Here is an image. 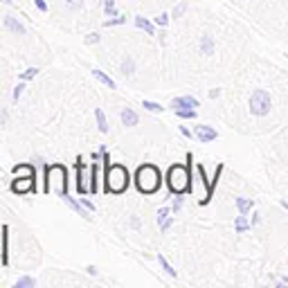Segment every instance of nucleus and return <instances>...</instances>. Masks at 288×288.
<instances>
[{
	"mask_svg": "<svg viewBox=\"0 0 288 288\" xmlns=\"http://www.w3.org/2000/svg\"><path fill=\"white\" fill-rule=\"evenodd\" d=\"M43 160H39V164ZM43 167V194H54L63 198L68 194V167L61 162L56 164H41Z\"/></svg>",
	"mask_w": 288,
	"mask_h": 288,
	"instance_id": "obj_1",
	"label": "nucleus"
},
{
	"mask_svg": "<svg viewBox=\"0 0 288 288\" xmlns=\"http://www.w3.org/2000/svg\"><path fill=\"white\" fill-rule=\"evenodd\" d=\"M131 185V174L124 164H106L104 167V191L106 194H124Z\"/></svg>",
	"mask_w": 288,
	"mask_h": 288,
	"instance_id": "obj_2",
	"label": "nucleus"
},
{
	"mask_svg": "<svg viewBox=\"0 0 288 288\" xmlns=\"http://www.w3.org/2000/svg\"><path fill=\"white\" fill-rule=\"evenodd\" d=\"M191 162L194 156H187V164H174L167 171V185L171 194H187L191 189Z\"/></svg>",
	"mask_w": 288,
	"mask_h": 288,
	"instance_id": "obj_3",
	"label": "nucleus"
},
{
	"mask_svg": "<svg viewBox=\"0 0 288 288\" xmlns=\"http://www.w3.org/2000/svg\"><path fill=\"white\" fill-rule=\"evenodd\" d=\"M160 185H162V176L158 171L156 164H142V167H138V171H135V187H138L140 194L151 196V194H156L160 189Z\"/></svg>",
	"mask_w": 288,
	"mask_h": 288,
	"instance_id": "obj_4",
	"label": "nucleus"
},
{
	"mask_svg": "<svg viewBox=\"0 0 288 288\" xmlns=\"http://www.w3.org/2000/svg\"><path fill=\"white\" fill-rule=\"evenodd\" d=\"M250 110H252V115H259V117L270 113V95L266 90H255V92H252Z\"/></svg>",
	"mask_w": 288,
	"mask_h": 288,
	"instance_id": "obj_5",
	"label": "nucleus"
},
{
	"mask_svg": "<svg viewBox=\"0 0 288 288\" xmlns=\"http://www.w3.org/2000/svg\"><path fill=\"white\" fill-rule=\"evenodd\" d=\"M9 189L14 194H34L39 189L36 187V176H14V180H11Z\"/></svg>",
	"mask_w": 288,
	"mask_h": 288,
	"instance_id": "obj_6",
	"label": "nucleus"
},
{
	"mask_svg": "<svg viewBox=\"0 0 288 288\" xmlns=\"http://www.w3.org/2000/svg\"><path fill=\"white\" fill-rule=\"evenodd\" d=\"M86 164H84V158H77V162H74V174H77V194L79 196H86V194H90V183L86 178Z\"/></svg>",
	"mask_w": 288,
	"mask_h": 288,
	"instance_id": "obj_7",
	"label": "nucleus"
},
{
	"mask_svg": "<svg viewBox=\"0 0 288 288\" xmlns=\"http://www.w3.org/2000/svg\"><path fill=\"white\" fill-rule=\"evenodd\" d=\"M194 138H196L198 142H214V140L219 138V133H216V128H212V126L198 124V126H194Z\"/></svg>",
	"mask_w": 288,
	"mask_h": 288,
	"instance_id": "obj_8",
	"label": "nucleus"
},
{
	"mask_svg": "<svg viewBox=\"0 0 288 288\" xmlns=\"http://www.w3.org/2000/svg\"><path fill=\"white\" fill-rule=\"evenodd\" d=\"M0 239H3V248H0V263L9 266V225L5 223L0 227Z\"/></svg>",
	"mask_w": 288,
	"mask_h": 288,
	"instance_id": "obj_9",
	"label": "nucleus"
},
{
	"mask_svg": "<svg viewBox=\"0 0 288 288\" xmlns=\"http://www.w3.org/2000/svg\"><path fill=\"white\" fill-rule=\"evenodd\" d=\"M196 176H198V187H203L201 205H207L209 198H212V187H209V180H205V169H203V164H198V167H196Z\"/></svg>",
	"mask_w": 288,
	"mask_h": 288,
	"instance_id": "obj_10",
	"label": "nucleus"
},
{
	"mask_svg": "<svg viewBox=\"0 0 288 288\" xmlns=\"http://www.w3.org/2000/svg\"><path fill=\"white\" fill-rule=\"evenodd\" d=\"M63 201H66V205H68V207L72 209V212H77V214L81 216V219H90V214H92V212L88 209V207H84V203H81V201H77V198H72L70 194H66V196H63Z\"/></svg>",
	"mask_w": 288,
	"mask_h": 288,
	"instance_id": "obj_11",
	"label": "nucleus"
},
{
	"mask_svg": "<svg viewBox=\"0 0 288 288\" xmlns=\"http://www.w3.org/2000/svg\"><path fill=\"white\" fill-rule=\"evenodd\" d=\"M88 178H90V196H95L99 191V162L95 160L88 169Z\"/></svg>",
	"mask_w": 288,
	"mask_h": 288,
	"instance_id": "obj_12",
	"label": "nucleus"
},
{
	"mask_svg": "<svg viewBox=\"0 0 288 288\" xmlns=\"http://www.w3.org/2000/svg\"><path fill=\"white\" fill-rule=\"evenodd\" d=\"M171 207H162V209H158V225H160V230L162 232H167L169 230V227H171V216H169V214H171Z\"/></svg>",
	"mask_w": 288,
	"mask_h": 288,
	"instance_id": "obj_13",
	"label": "nucleus"
},
{
	"mask_svg": "<svg viewBox=\"0 0 288 288\" xmlns=\"http://www.w3.org/2000/svg\"><path fill=\"white\" fill-rule=\"evenodd\" d=\"M171 108H198V99H194V97H176L171 102Z\"/></svg>",
	"mask_w": 288,
	"mask_h": 288,
	"instance_id": "obj_14",
	"label": "nucleus"
},
{
	"mask_svg": "<svg viewBox=\"0 0 288 288\" xmlns=\"http://www.w3.org/2000/svg\"><path fill=\"white\" fill-rule=\"evenodd\" d=\"M11 174L14 176H36V164H32V162L16 164V167L11 169Z\"/></svg>",
	"mask_w": 288,
	"mask_h": 288,
	"instance_id": "obj_15",
	"label": "nucleus"
},
{
	"mask_svg": "<svg viewBox=\"0 0 288 288\" xmlns=\"http://www.w3.org/2000/svg\"><path fill=\"white\" fill-rule=\"evenodd\" d=\"M92 77H95V79L99 81V84H104L106 88H108V90H115V88H117V86H115V81L110 79L106 72H102V70H97V68L92 70Z\"/></svg>",
	"mask_w": 288,
	"mask_h": 288,
	"instance_id": "obj_16",
	"label": "nucleus"
},
{
	"mask_svg": "<svg viewBox=\"0 0 288 288\" xmlns=\"http://www.w3.org/2000/svg\"><path fill=\"white\" fill-rule=\"evenodd\" d=\"M122 122H124V126H138L140 117H138V113H135L133 108H124L122 110Z\"/></svg>",
	"mask_w": 288,
	"mask_h": 288,
	"instance_id": "obj_17",
	"label": "nucleus"
},
{
	"mask_svg": "<svg viewBox=\"0 0 288 288\" xmlns=\"http://www.w3.org/2000/svg\"><path fill=\"white\" fill-rule=\"evenodd\" d=\"M5 27H7L9 32H14V34H21V36L25 34V27H23L21 23L14 18V16H5Z\"/></svg>",
	"mask_w": 288,
	"mask_h": 288,
	"instance_id": "obj_18",
	"label": "nucleus"
},
{
	"mask_svg": "<svg viewBox=\"0 0 288 288\" xmlns=\"http://www.w3.org/2000/svg\"><path fill=\"white\" fill-rule=\"evenodd\" d=\"M135 25H138L140 29H144L149 36H153V34H156V23H149L144 16H135Z\"/></svg>",
	"mask_w": 288,
	"mask_h": 288,
	"instance_id": "obj_19",
	"label": "nucleus"
},
{
	"mask_svg": "<svg viewBox=\"0 0 288 288\" xmlns=\"http://www.w3.org/2000/svg\"><path fill=\"white\" fill-rule=\"evenodd\" d=\"M198 48H201L203 54H214L216 43H214V39H212V36H203V39H201V43H198Z\"/></svg>",
	"mask_w": 288,
	"mask_h": 288,
	"instance_id": "obj_20",
	"label": "nucleus"
},
{
	"mask_svg": "<svg viewBox=\"0 0 288 288\" xmlns=\"http://www.w3.org/2000/svg\"><path fill=\"white\" fill-rule=\"evenodd\" d=\"M237 207L241 214H248V212L255 207V203H252V198H237Z\"/></svg>",
	"mask_w": 288,
	"mask_h": 288,
	"instance_id": "obj_21",
	"label": "nucleus"
},
{
	"mask_svg": "<svg viewBox=\"0 0 288 288\" xmlns=\"http://www.w3.org/2000/svg\"><path fill=\"white\" fill-rule=\"evenodd\" d=\"M95 117H97V126H99V131H102V133H108V122H106V115H104V110H102V108H97V110H95Z\"/></svg>",
	"mask_w": 288,
	"mask_h": 288,
	"instance_id": "obj_22",
	"label": "nucleus"
},
{
	"mask_svg": "<svg viewBox=\"0 0 288 288\" xmlns=\"http://www.w3.org/2000/svg\"><path fill=\"white\" fill-rule=\"evenodd\" d=\"M234 230H237L239 234H243V232H248V230H250L248 221H245V214H241V216H237V221H234Z\"/></svg>",
	"mask_w": 288,
	"mask_h": 288,
	"instance_id": "obj_23",
	"label": "nucleus"
},
{
	"mask_svg": "<svg viewBox=\"0 0 288 288\" xmlns=\"http://www.w3.org/2000/svg\"><path fill=\"white\" fill-rule=\"evenodd\" d=\"M120 70H122V74H133L135 72V63H133V59H124V61H122V66H120Z\"/></svg>",
	"mask_w": 288,
	"mask_h": 288,
	"instance_id": "obj_24",
	"label": "nucleus"
},
{
	"mask_svg": "<svg viewBox=\"0 0 288 288\" xmlns=\"http://www.w3.org/2000/svg\"><path fill=\"white\" fill-rule=\"evenodd\" d=\"M174 113L178 117H183V120H194L196 117V110L194 108H174Z\"/></svg>",
	"mask_w": 288,
	"mask_h": 288,
	"instance_id": "obj_25",
	"label": "nucleus"
},
{
	"mask_svg": "<svg viewBox=\"0 0 288 288\" xmlns=\"http://www.w3.org/2000/svg\"><path fill=\"white\" fill-rule=\"evenodd\" d=\"M124 23H126V16L117 14V16H110V18L104 23V27H117V25H124Z\"/></svg>",
	"mask_w": 288,
	"mask_h": 288,
	"instance_id": "obj_26",
	"label": "nucleus"
},
{
	"mask_svg": "<svg viewBox=\"0 0 288 288\" xmlns=\"http://www.w3.org/2000/svg\"><path fill=\"white\" fill-rule=\"evenodd\" d=\"M158 261H160V266H162V270H164V273L169 275V277H176V275H178V273H176V270L171 268V263H169L167 259H164L162 255H158Z\"/></svg>",
	"mask_w": 288,
	"mask_h": 288,
	"instance_id": "obj_27",
	"label": "nucleus"
},
{
	"mask_svg": "<svg viewBox=\"0 0 288 288\" xmlns=\"http://www.w3.org/2000/svg\"><path fill=\"white\" fill-rule=\"evenodd\" d=\"M36 74H39V70H36V68H27L25 72H21V74H18V79H21V81H32V79H36Z\"/></svg>",
	"mask_w": 288,
	"mask_h": 288,
	"instance_id": "obj_28",
	"label": "nucleus"
},
{
	"mask_svg": "<svg viewBox=\"0 0 288 288\" xmlns=\"http://www.w3.org/2000/svg\"><path fill=\"white\" fill-rule=\"evenodd\" d=\"M36 286V281H34L32 277H21L18 281H16V288H34Z\"/></svg>",
	"mask_w": 288,
	"mask_h": 288,
	"instance_id": "obj_29",
	"label": "nucleus"
},
{
	"mask_svg": "<svg viewBox=\"0 0 288 288\" xmlns=\"http://www.w3.org/2000/svg\"><path fill=\"white\" fill-rule=\"evenodd\" d=\"M142 106H144L146 110H151V113H162V110H164L160 104H156V102H146V99L142 102Z\"/></svg>",
	"mask_w": 288,
	"mask_h": 288,
	"instance_id": "obj_30",
	"label": "nucleus"
},
{
	"mask_svg": "<svg viewBox=\"0 0 288 288\" xmlns=\"http://www.w3.org/2000/svg\"><path fill=\"white\" fill-rule=\"evenodd\" d=\"M185 11H187V3L176 5V7H174V11H171V18H180V16H183Z\"/></svg>",
	"mask_w": 288,
	"mask_h": 288,
	"instance_id": "obj_31",
	"label": "nucleus"
},
{
	"mask_svg": "<svg viewBox=\"0 0 288 288\" xmlns=\"http://www.w3.org/2000/svg\"><path fill=\"white\" fill-rule=\"evenodd\" d=\"M104 9L108 16H117V9H115V0H104Z\"/></svg>",
	"mask_w": 288,
	"mask_h": 288,
	"instance_id": "obj_32",
	"label": "nucleus"
},
{
	"mask_svg": "<svg viewBox=\"0 0 288 288\" xmlns=\"http://www.w3.org/2000/svg\"><path fill=\"white\" fill-rule=\"evenodd\" d=\"M153 23H156L158 27H167V25H169V14H160V16H156Z\"/></svg>",
	"mask_w": 288,
	"mask_h": 288,
	"instance_id": "obj_33",
	"label": "nucleus"
},
{
	"mask_svg": "<svg viewBox=\"0 0 288 288\" xmlns=\"http://www.w3.org/2000/svg\"><path fill=\"white\" fill-rule=\"evenodd\" d=\"M23 90H25V81H21V84H18V86L14 88V95H11V97H14V102H18V99H21V95H23Z\"/></svg>",
	"mask_w": 288,
	"mask_h": 288,
	"instance_id": "obj_34",
	"label": "nucleus"
},
{
	"mask_svg": "<svg viewBox=\"0 0 288 288\" xmlns=\"http://www.w3.org/2000/svg\"><path fill=\"white\" fill-rule=\"evenodd\" d=\"M180 196H183V194H178V198H174V205H171V209L174 212H180V209H183V198H180Z\"/></svg>",
	"mask_w": 288,
	"mask_h": 288,
	"instance_id": "obj_35",
	"label": "nucleus"
},
{
	"mask_svg": "<svg viewBox=\"0 0 288 288\" xmlns=\"http://www.w3.org/2000/svg\"><path fill=\"white\" fill-rule=\"evenodd\" d=\"M84 43H86V45H95V43H99V34H88V36L84 39Z\"/></svg>",
	"mask_w": 288,
	"mask_h": 288,
	"instance_id": "obj_36",
	"label": "nucleus"
},
{
	"mask_svg": "<svg viewBox=\"0 0 288 288\" xmlns=\"http://www.w3.org/2000/svg\"><path fill=\"white\" fill-rule=\"evenodd\" d=\"M34 5H36V9L41 11V14H45V11H48V3H45V0H34Z\"/></svg>",
	"mask_w": 288,
	"mask_h": 288,
	"instance_id": "obj_37",
	"label": "nucleus"
},
{
	"mask_svg": "<svg viewBox=\"0 0 288 288\" xmlns=\"http://www.w3.org/2000/svg\"><path fill=\"white\" fill-rule=\"evenodd\" d=\"M79 201L84 203V207H88V209H90V212H95V205L90 203V198H79Z\"/></svg>",
	"mask_w": 288,
	"mask_h": 288,
	"instance_id": "obj_38",
	"label": "nucleus"
},
{
	"mask_svg": "<svg viewBox=\"0 0 288 288\" xmlns=\"http://www.w3.org/2000/svg\"><path fill=\"white\" fill-rule=\"evenodd\" d=\"M180 133H183L185 138H194V131H189L187 126H180Z\"/></svg>",
	"mask_w": 288,
	"mask_h": 288,
	"instance_id": "obj_39",
	"label": "nucleus"
},
{
	"mask_svg": "<svg viewBox=\"0 0 288 288\" xmlns=\"http://www.w3.org/2000/svg\"><path fill=\"white\" fill-rule=\"evenodd\" d=\"M66 3H68V7H74V9L81 7V0H66Z\"/></svg>",
	"mask_w": 288,
	"mask_h": 288,
	"instance_id": "obj_40",
	"label": "nucleus"
},
{
	"mask_svg": "<svg viewBox=\"0 0 288 288\" xmlns=\"http://www.w3.org/2000/svg\"><path fill=\"white\" fill-rule=\"evenodd\" d=\"M219 95H221V90H209V97H212V99H216Z\"/></svg>",
	"mask_w": 288,
	"mask_h": 288,
	"instance_id": "obj_41",
	"label": "nucleus"
},
{
	"mask_svg": "<svg viewBox=\"0 0 288 288\" xmlns=\"http://www.w3.org/2000/svg\"><path fill=\"white\" fill-rule=\"evenodd\" d=\"M90 158H92V160H102V151H97V153H92Z\"/></svg>",
	"mask_w": 288,
	"mask_h": 288,
	"instance_id": "obj_42",
	"label": "nucleus"
},
{
	"mask_svg": "<svg viewBox=\"0 0 288 288\" xmlns=\"http://www.w3.org/2000/svg\"><path fill=\"white\" fill-rule=\"evenodd\" d=\"M0 3H5V5H11V0H0Z\"/></svg>",
	"mask_w": 288,
	"mask_h": 288,
	"instance_id": "obj_43",
	"label": "nucleus"
},
{
	"mask_svg": "<svg viewBox=\"0 0 288 288\" xmlns=\"http://www.w3.org/2000/svg\"><path fill=\"white\" fill-rule=\"evenodd\" d=\"M284 284H288V275H286V277H284Z\"/></svg>",
	"mask_w": 288,
	"mask_h": 288,
	"instance_id": "obj_44",
	"label": "nucleus"
}]
</instances>
